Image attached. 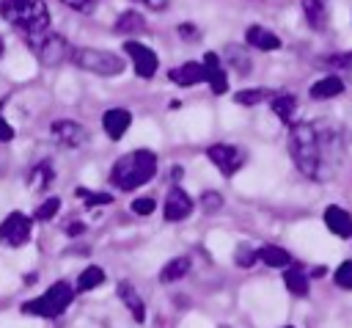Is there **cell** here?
I'll return each instance as SVG.
<instances>
[{"mask_svg": "<svg viewBox=\"0 0 352 328\" xmlns=\"http://www.w3.org/2000/svg\"><path fill=\"white\" fill-rule=\"evenodd\" d=\"M289 154L300 174L314 182H327L336 176L344 160L341 132L324 121H297L289 130Z\"/></svg>", "mask_w": 352, "mask_h": 328, "instance_id": "6da1fadb", "label": "cell"}, {"mask_svg": "<svg viewBox=\"0 0 352 328\" xmlns=\"http://www.w3.org/2000/svg\"><path fill=\"white\" fill-rule=\"evenodd\" d=\"M157 174V154L148 149H135L121 154L113 168H110V185L118 190H135L140 185H146L148 179H154Z\"/></svg>", "mask_w": 352, "mask_h": 328, "instance_id": "7a4b0ae2", "label": "cell"}, {"mask_svg": "<svg viewBox=\"0 0 352 328\" xmlns=\"http://www.w3.org/2000/svg\"><path fill=\"white\" fill-rule=\"evenodd\" d=\"M0 17L25 36H38L50 28V11L41 0H0Z\"/></svg>", "mask_w": 352, "mask_h": 328, "instance_id": "3957f363", "label": "cell"}, {"mask_svg": "<svg viewBox=\"0 0 352 328\" xmlns=\"http://www.w3.org/2000/svg\"><path fill=\"white\" fill-rule=\"evenodd\" d=\"M69 61L82 69V72H91V74H99V77H116L124 72V58L113 50H99V47H72V55Z\"/></svg>", "mask_w": 352, "mask_h": 328, "instance_id": "277c9868", "label": "cell"}, {"mask_svg": "<svg viewBox=\"0 0 352 328\" xmlns=\"http://www.w3.org/2000/svg\"><path fill=\"white\" fill-rule=\"evenodd\" d=\"M74 300V289L66 284V281H55L44 295L33 298V300H25L22 303V311L25 314H36V317H58L69 309V303Z\"/></svg>", "mask_w": 352, "mask_h": 328, "instance_id": "5b68a950", "label": "cell"}, {"mask_svg": "<svg viewBox=\"0 0 352 328\" xmlns=\"http://www.w3.org/2000/svg\"><path fill=\"white\" fill-rule=\"evenodd\" d=\"M28 44L30 50L36 52V58L44 63V66H60L63 61H69L72 55V44L66 41V36L60 33H38V36H28Z\"/></svg>", "mask_w": 352, "mask_h": 328, "instance_id": "8992f818", "label": "cell"}, {"mask_svg": "<svg viewBox=\"0 0 352 328\" xmlns=\"http://www.w3.org/2000/svg\"><path fill=\"white\" fill-rule=\"evenodd\" d=\"M124 52L129 55V61H132V66H135V74H138L140 80H151V77L157 74L160 61H157V52H154L151 47H146V44L129 39V41L124 44Z\"/></svg>", "mask_w": 352, "mask_h": 328, "instance_id": "52a82bcc", "label": "cell"}, {"mask_svg": "<svg viewBox=\"0 0 352 328\" xmlns=\"http://www.w3.org/2000/svg\"><path fill=\"white\" fill-rule=\"evenodd\" d=\"M30 232H33V221L22 212H11L6 215V221L0 223V243L6 245H25L30 240Z\"/></svg>", "mask_w": 352, "mask_h": 328, "instance_id": "ba28073f", "label": "cell"}, {"mask_svg": "<svg viewBox=\"0 0 352 328\" xmlns=\"http://www.w3.org/2000/svg\"><path fill=\"white\" fill-rule=\"evenodd\" d=\"M206 157L217 165V171H220L223 176L236 174V171H239V165L245 163L242 149H236V146H231V143H212V146L206 149Z\"/></svg>", "mask_w": 352, "mask_h": 328, "instance_id": "9c48e42d", "label": "cell"}, {"mask_svg": "<svg viewBox=\"0 0 352 328\" xmlns=\"http://www.w3.org/2000/svg\"><path fill=\"white\" fill-rule=\"evenodd\" d=\"M50 132H52V138H55L60 146H66V149H80V146H85V141H88L85 127L77 124L74 119H55V121L50 124Z\"/></svg>", "mask_w": 352, "mask_h": 328, "instance_id": "30bf717a", "label": "cell"}, {"mask_svg": "<svg viewBox=\"0 0 352 328\" xmlns=\"http://www.w3.org/2000/svg\"><path fill=\"white\" fill-rule=\"evenodd\" d=\"M190 212H192V198L187 196V190H182V187H170L168 196H165V207H162L165 221L176 223V221H184Z\"/></svg>", "mask_w": 352, "mask_h": 328, "instance_id": "8fae6325", "label": "cell"}, {"mask_svg": "<svg viewBox=\"0 0 352 328\" xmlns=\"http://www.w3.org/2000/svg\"><path fill=\"white\" fill-rule=\"evenodd\" d=\"M129 124H132V113L126 107H110L102 116V127H104V132H107L110 141H121L126 135Z\"/></svg>", "mask_w": 352, "mask_h": 328, "instance_id": "7c38bea8", "label": "cell"}, {"mask_svg": "<svg viewBox=\"0 0 352 328\" xmlns=\"http://www.w3.org/2000/svg\"><path fill=\"white\" fill-rule=\"evenodd\" d=\"M170 80H173L176 85H182V88H190V85L206 83V69H204L201 63L190 61V63H182V66L170 69Z\"/></svg>", "mask_w": 352, "mask_h": 328, "instance_id": "4fadbf2b", "label": "cell"}, {"mask_svg": "<svg viewBox=\"0 0 352 328\" xmlns=\"http://www.w3.org/2000/svg\"><path fill=\"white\" fill-rule=\"evenodd\" d=\"M116 292H118L121 303L129 309L132 320H135V322H143V320H146V306H143V298H140V292H138V289H135L129 281H121V284L116 287Z\"/></svg>", "mask_w": 352, "mask_h": 328, "instance_id": "5bb4252c", "label": "cell"}, {"mask_svg": "<svg viewBox=\"0 0 352 328\" xmlns=\"http://www.w3.org/2000/svg\"><path fill=\"white\" fill-rule=\"evenodd\" d=\"M324 226L336 234V237H352V215L336 204H330L324 209Z\"/></svg>", "mask_w": 352, "mask_h": 328, "instance_id": "9a60e30c", "label": "cell"}, {"mask_svg": "<svg viewBox=\"0 0 352 328\" xmlns=\"http://www.w3.org/2000/svg\"><path fill=\"white\" fill-rule=\"evenodd\" d=\"M245 41H248L250 47L261 50V52H270V50H278V47H280V39H278L270 28H264V25H250V28L245 30Z\"/></svg>", "mask_w": 352, "mask_h": 328, "instance_id": "2e32d148", "label": "cell"}, {"mask_svg": "<svg viewBox=\"0 0 352 328\" xmlns=\"http://www.w3.org/2000/svg\"><path fill=\"white\" fill-rule=\"evenodd\" d=\"M344 80L338 77V74H327V77H319L311 88H308V94H311V99H333V96H338V94H344Z\"/></svg>", "mask_w": 352, "mask_h": 328, "instance_id": "e0dca14e", "label": "cell"}, {"mask_svg": "<svg viewBox=\"0 0 352 328\" xmlns=\"http://www.w3.org/2000/svg\"><path fill=\"white\" fill-rule=\"evenodd\" d=\"M52 182H55V168H52V163H50V160L36 163V165L30 168V174H28V187H30L33 193L47 190Z\"/></svg>", "mask_w": 352, "mask_h": 328, "instance_id": "ac0fdd59", "label": "cell"}, {"mask_svg": "<svg viewBox=\"0 0 352 328\" xmlns=\"http://www.w3.org/2000/svg\"><path fill=\"white\" fill-rule=\"evenodd\" d=\"M302 14H305V22L314 28V30H324L327 22H330V14H327V6L324 0H302Z\"/></svg>", "mask_w": 352, "mask_h": 328, "instance_id": "d6986e66", "label": "cell"}, {"mask_svg": "<svg viewBox=\"0 0 352 328\" xmlns=\"http://www.w3.org/2000/svg\"><path fill=\"white\" fill-rule=\"evenodd\" d=\"M190 267H192V262H190V256H173V259H168L165 265H162V270H160V281L162 284H173V281H179V278H184L187 273H190Z\"/></svg>", "mask_w": 352, "mask_h": 328, "instance_id": "ffe728a7", "label": "cell"}, {"mask_svg": "<svg viewBox=\"0 0 352 328\" xmlns=\"http://www.w3.org/2000/svg\"><path fill=\"white\" fill-rule=\"evenodd\" d=\"M270 107H272V113H275L280 121L292 124V119H294V113H297V96H292V94H272V96H270Z\"/></svg>", "mask_w": 352, "mask_h": 328, "instance_id": "44dd1931", "label": "cell"}, {"mask_svg": "<svg viewBox=\"0 0 352 328\" xmlns=\"http://www.w3.org/2000/svg\"><path fill=\"white\" fill-rule=\"evenodd\" d=\"M256 256L270 267H289L292 265V254L286 248H280V245H261L256 251Z\"/></svg>", "mask_w": 352, "mask_h": 328, "instance_id": "7402d4cb", "label": "cell"}, {"mask_svg": "<svg viewBox=\"0 0 352 328\" xmlns=\"http://www.w3.org/2000/svg\"><path fill=\"white\" fill-rule=\"evenodd\" d=\"M226 58H228L231 69H236L239 74H250V69H253V58L248 55V50H245L242 44H228V47H226Z\"/></svg>", "mask_w": 352, "mask_h": 328, "instance_id": "603a6c76", "label": "cell"}, {"mask_svg": "<svg viewBox=\"0 0 352 328\" xmlns=\"http://www.w3.org/2000/svg\"><path fill=\"white\" fill-rule=\"evenodd\" d=\"M140 30H146V19L140 11H124L116 19V33H140Z\"/></svg>", "mask_w": 352, "mask_h": 328, "instance_id": "cb8c5ba5", "label": "cell"}, {"mask_svg": "<svg viewBox=\"0 0 352 328\" xmlns=\"http://www.w3.org/2000/svg\"><path fill=\"white\" fill-rule=\"evenodd\" d=\"M283 281H286V289L297 298H305L308 295V276L300 270V267H289L283 273Z\"/></svg>", "mask_w": 352, "mask_h": 328, "instance_id": "d4e9b609", "label": "cell"}, {"mask_svg": "<svg viewBox=\"0 0 352 328\" xmlns=\"http://www.w3.org/2000/svg\"><path fill=\"white\" fill-rule=\"evenodd\" d=\"M102 281H104V270H102L99 265H91V267H85V270L77 276V292H88V289L99 287Z\"/></svg>", "mask_w": 352, "mask_h": 328, "instance_id": "484cf974", "label": "cell"}, {"mask_svg": "<svg viewBox=\"0 0 352 328\" xmlns=\"http://www.w3.org/2000/svg\"><path fill=\"white\" fill-rule=\"evenodd\" d=\"M270 96H272V91H267V88H245V91L234 94V102L236 105H258V102H264Z\"/></svg>", "mask_w": 352, "mask_h": 328, "instance_id": "4316f807", "label": "cell"}, {"mask_svg": "<svg viewBox=\"0 0 352 328\" xmlns=\"http://www.w3.org/2000/svg\"><path fill=\"white\" fill-rule=\"evenodd\" d=\"M74 196H77V198H82L88 209H91V207H99V204H110V201H113V196H110V193H96V190L82 187V185L74 190Z\"/></svg>", "mask_w": 352, "mask_h": 328, "instance_id": "83f0119b", "label": "cell"}, {"mask_svg": "<svg viewBox=\"0 0 352 328\" xmlns=\"http://www.w3.org/2000/svg\"><path fill=\"white\" fill-rule=\"evenodd\" d=\"M58 209H60V198L52 196V198H47V201L38 204V209L33 212V221H50V218H55Z\"/></svg>", "mask_w": 352, "mask_h": 328, "instance_id": "f1b7e54d", "label": "cell"}, {"mask_svg": "<svg viewBox=\"0 0 352 328\" xmlns=\"http://www.w3.org/2000/svg\"><path fill=\"white\" fill-rule=\"evenodd\" d=\"M206 83H209V88H212L214 94H226V91H228V77H226L223 69H212V72H206Z\"/></svg>", "mask_w": 352, "mask_h": 328, "instance_id": "f546056e", "label": "cell"}, {"mask_svg": "<svg viewBox=\"0 0 352 328\" xmlns=\"http://www.w3.org/2000/svg\"><path fill=\"white\" fill-rule=\"evenodd\" d=\"M336 284L341 287V289H352V262H341L338 267H336Z\"/></svg>", "mask_w": 352, "mask_h": 328, "instance_id": "4dcf8cb0", "label": "cell"}, {"mask_svg": "<svg viewBox=\"0 0 352 328\" xmlns=\"http://www.w3.org/2000/svg\"><path fill=\"white\" fill-rule=\"evenodd\" d=\"M201 207L206 212H217V209H223V196L214 190H206V193H201Z\"/></svg>", "mask_w": 352, "mask_h": 328, "instance_id": "1f68e13d", "label": "cell"}, {"mask_svg": "<svg viewBox=\"0 0 352 328\" xmlns=\"http://www.w3.org/2000/svg\"><path fill=\"white\" fill-rule=\"evenodd\" d=\"M258 256H256V251L250 248V245H239L236 248V256H234V262L239 265V267H253V262H256Z\"/></svg>", "mask_w": 352, "mask_h": 328, "instance_id": "d6a6232c", "label": "cell"}, {"mask_svg": "<svg viewBox=\"0 0 352 328\" xmlns=\"http://www.w3.org/2000/svg\"><path fill=\"white\" fill-rule=\"evenodd\" d=\"M154 207H157V204H154V198H148V196H146V198H135V201H132V212H135V215H143V218H146V215H151V212H154Z\"/></svg>", "mask_w": 352, "mask_h": 328, "instance_id": "836d02e7", "label": "cell"}, {"mask_svg": "<svg viewBox=\"0 0 352 328\" xmlns=\"http://www.w3.org/2000/svg\"><path fill=\"white\" fill-rule=\"evenodd\" d=\"M324 66H336V69H349L352 66V52H344V55H330L322 61Z\"/></svg>", "mask_w": 352, "mask_h": 328, "instance_id": "e575fe53", "label": "cell"}, {"mask_svg": "<svg viewBox=\"0 0 352 328\" xmlns=\"http://www.w3.org/2000/svg\"><path fill=\"white\" fill-rule=\"evenodd\" d=\"M60 3L69 6L72 11H80V14H91L96 6V0H60Z\"/></svg>", "mask_w": 352, "mask_h": 328, "instance_id": "d590c367", "label": "cell"}, {"mask_svg": "<svg viewBox=\"0 0 352 328\" xmlns=\"http://www.w3.org/2000/svg\"><path fill=\"white\" fill-rule=\"evenodd\" d=\"M179 36H182L184 41H198V39H201V30H198L192 22H182V25H179Z\"/></svg>", "mask_w": 352, "mask_h": 328, "instance_id": "8d00e7d4", "label": "cell"}, {"mask_svg": "<svg viewBox=\"0 0 352 328\" xmlns=\"http://www.w3.org/2000/svg\"><path fill=\"white\" fill-rule=\"evenodd\" d=\"M132 3H140V6H146L148 11H165L170 0H132Z\"/></svg>", "mask_w": 352, "mask_h": 328, "instance_id": "74e56055", "label": "cell"}, {"mask_svg": "<svg viewBox=\"0 0 352 328\" xmlns=\"http://www.w3.org/2000/svg\"><path fill=\"white\" fill-rule=\"evenodd\" d=\"M201 66H204L206 72H212V69H220V58H217V52H206Z\"/></svg>", "mask_w": 352, "mask_h": 328, "instance_id": "f35d334b", "label": "cell"}, {"mask_svg": "<svg viewBox=\"0 0 352 328\" xmlns=\"http://www.w3.org/2000/svg\"><path fill=\"white\" fill-rule=\"evenodd\" d=\"M82 232H85V223H82V221H72V223L66 226V234H69V237H77V234H82Z\"/></svg>", "mask_w": 352, "mask_h": 328, "instance_id": "ab89813d", "label": "cell"}, {"mask_svg": "<svg viewBox=\"0 0 352 328\" xmlns=\"http://www.w3.org/2000/svg\"><path fill=\"white\" fill-rule=\"evenodd\" d=\"M11 138H14V127L0 119V141H11Z\"/></svg>", "mask_w": 352, "mask_h": 328, "instance_id": "60d3db41", "label": "cell"}, {"mask_svg": "<svg viewBox=\"0 0 352 328\" xmlns=\"http://www.w3.org/2000/svg\"><path fill=\"white\" fill-rule=\"evenodd\" d=\"M324 273H327V267H316V270H314V276H316V278H322Z\"/></svg>", "mask_w": 352, "mask_h": 328, "instance_id": "b9f144b4", "label": "cell"}, {"mask_svg": "<svg viewBox=\"0 0 352 328\" xmlns=\"http://www.w3.org/2000/svg\"><path fill=\"white\" fill-rule=\"evenodd\" d=\"M3 52H6V44H3V39H0V58H3Z\"/></svg>", "mask_w": 352, "mask_h": 328, "instance_id": "7bdbcfd3", "label": "cell"}, {"mask_svg": "<svg viewBox=\"0 0 352 328\" xmlns=\"http://www.w3.org/2000/svg\"><path fill=\"white\" fill-rule=\"evenodd\" d=\"M286 328H289V325H286Z\"/></svg>", "mask_w": 352, "mask_h": 328, "instance_id": "ee69618b", "label": "cell"}]
</instances>
